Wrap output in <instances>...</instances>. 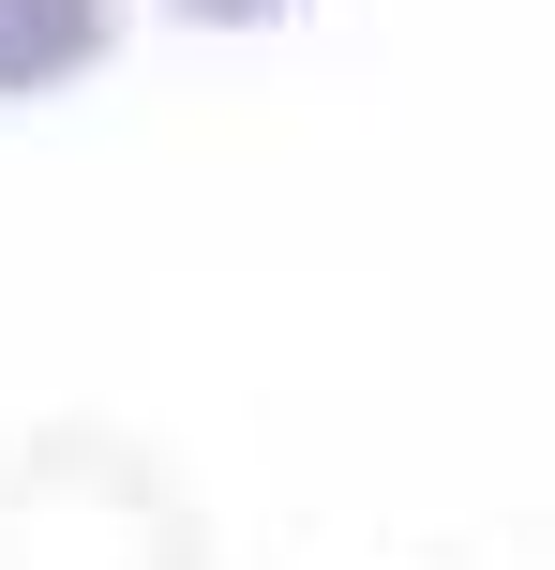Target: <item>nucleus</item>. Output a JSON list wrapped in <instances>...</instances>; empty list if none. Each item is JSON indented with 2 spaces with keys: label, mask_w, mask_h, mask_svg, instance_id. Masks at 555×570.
<instances>
[{
  "label": "nucleus",
  "mask_w": 555,
  "mask_h": 570,
  "mask_svg": "<svg viewBox=\"0 0 555 570\" xmlns=\"http://www.w3.org/2000/svg\"><path fill=\"white\" fill-rule=\"evenodd\" d=\"M180 16H286V0H180Z\"/></svg>",
  "instance_id": "f03ea898"
},
{
  "label": "nucleus",
  "mask_w": 555,
  "mask_h": 570,
  "mask_svg": "<svg viewBox=\"0 0 555 570\" xmlns=\"http://www.w3.org/2000/svg\"><path fill=\"white\" fill-rule=\"evenodd\" d=\"M106 60V0H0V90H60Z\"/></svg>",
  "instance_id": "f257e3e1"
}]
</instances>
